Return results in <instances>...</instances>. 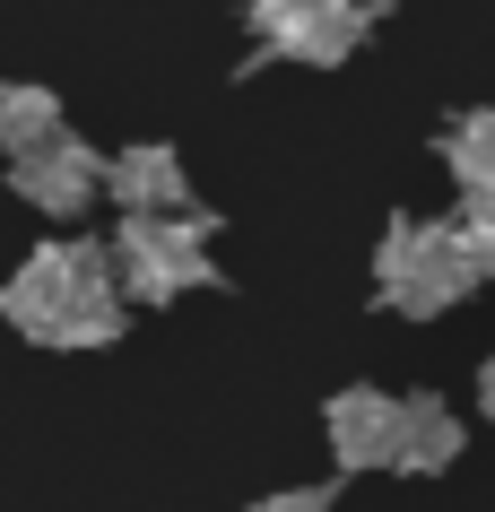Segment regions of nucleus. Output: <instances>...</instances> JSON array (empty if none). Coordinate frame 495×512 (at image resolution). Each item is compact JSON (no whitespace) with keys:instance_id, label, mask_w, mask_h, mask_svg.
Returning <instances> with one entry per match:
<instances>
[{"instance_id":"7","label":"nucleus","mask_w":495,"mask_h":512,"mask_svg":"<svg viewBox=\"0 0 495 512\" xmlns=\"http://www.w3.org/2000/svg\"><path fill=\"white\" fill-rule=\"evenodd\" d=\"M452 452H461L452 408L443 400H400V452H391V469H443Z\"/></svg>"},{"instance_id":"3","label":"nucleus","mask_w":495,"mask_h":512,"mask_svg":"<svg viewBox=\"0 0 495 512\" xmlns=\"http://www.w3.org/2000/svg\"><path fill=\"white\" fill-rule=\"evenodd\" d=\"M113 270H122V287H131V296H148V304L183 296V287H200V278H218V270H209V217H183V209H165V217H122Z\"/></svg>"},{"instance_id":"5","label":"nucleus","mask_w":495,"mask_h":512,"mask_svg":"<svg viewBox=\"0 0 495 512\" xmlns=\"http://www.w3.org/2000/svg\"><path fill=\"white\" fill-rule=\"evenodd\" d=\"M330 452H339V469H391V452H400V400L339 391L330 400Z\"/></svg>"},{"instance_id":"10","label":"nucleus","mask_w":495,"mask_h":512,"mask_svg":"<svg viewBox=\"0 0 495 512\" xmlns=\"http://www.w3.org/2000/svg\"><path fill=\"white\" fill-rule=\"evenodd\" d=\"M252 512H322V495H261Z\"/></svg>"},{"instance_id":"4","label":"nucleus","mask_w":495,"mask_h":512,"mask_svg":"<svg viewBox=\"0 0 495 512\" xmlns=\"http://www.w3.org/2000/svg\"><path fill=\"white\" fill-rule=\"evenodd\" d=\"M18 200L27 209H44V217H79L96 191H105V165H96V148H79V139L61 131V139H44V148H27L18 157Z\"/></svg>"},{"instance_id":"8","label":"nucleus","mask_w":495,"mask_h":512,"mask_svg":"<svg viewBox=\"0 0 495 512\" xmlns=\"http://www.w3.org/2000/svg\"><path fill=\"white\" fill-rule=\"evenodd\" d=\"M44 139H61V105L44 96V87H0V148L27 157V148H44Z\"/></svg>"},{"instance_id":"2","label":"nucleus","mask_w":495,"mask_h":512,"mask_svg":"<svg viewBox=\"0 0 495 512\" xmlns=\"http://www.w3.org/2000/svg\"><path fill=\"white\" fill-rule=\"evenodd\" d=\"M469 243L461 226H426V217H400L383 235V252H374V287H383L391 313H443L452 296H469Z\"/></svg>"},{"instance_id":"11","label":"nucleus","mask_w":495,"mask_h":512,"mask_svg":"<svg viewBox=\"0 0 495 512\" xmlns=\"http://www.w3.org/2000/svg\"><path fill=\"white\" fill-rule=\"evenodd\" d=\"M478 400H487V417H495V365H487V374H478Z\"/></svg>"},{"instance_id":"9","label":"nucleus","mask_w":495,"mask_h":512,"mask_svg":"<svg viewBox=\"0 0 495 512\" xmlns=\"http://www.w3.org/2000/svg\"><path fill=\"white\" fill-rule=\"evenodd\" d=\"M443 157L461 174V191H495V113H461L452 139H443Z\"/></svg>"},{"instance_id":"1","label":"nucleus","mask_w":495,"mask_h":512,"mask_svg":"<svg viewBox=\"0 0 495 512\" xmlns=\"http://www.w3.org/2000/svg\"><path fill=\"white\" fill-rule=\"evenodd\" d=\"M122 270L96 243H44L27 270L0 287V313L27 330V339H53V348H96L122 330V304H113Z\"/></svg>"},{"instance_id":"6","label":"nucleus","mask_w":495,"mask_h":512,"mask_svg":"<svg viewBox=\"0 0 495 512\" xmlns=\"http://www.w3.org/2000/svg\"><path fill=\"white\" fill-rule=\"evenodd\" d=\"M105 200H113L122 217H165V209H183V165H174V148H157V139L122 148V157L105 165Z\"/></svg>"}]
</instances>
